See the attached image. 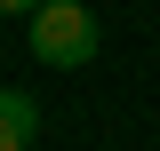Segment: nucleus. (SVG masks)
I'll return each instance as SVG.
<instances>
[{"label": "nucleus", "mask_w": 160, "mask_h": 151, "mask_svg": "<svg viewBox=\"0 0 160 151\" xmlns=\"http://www.w3.org/2000/svg\"><path fill=\"white\" fill-rule=\"evenodd\" d=\"M24 40H32V56L48 64V72H80V64L104 48L88 0H40V16H24Z\"/></svg>", "instance_id": "obj_1"}, {"label": "nucleus", "mask_w": 160, "mask_h": 151, "mask_svg": "<svg viewBox=\"0 0 160 151\" xmlns=\"http://www.w3.org/2000/svg\"><path fill=\"white\" fill-rule=\"evenodd\" d=\"M32 135H40V103L24 88H0V151H32Z\"/></svg>", "instance_id": "obj_2"}, {"label": "nucleus", "mask_w": 160, "mask_h": 151, "mask_svg": "<svg viewBox=\"0 0 160 151\" xmlns=\"http://www.w3.org/2000/svg\"><path fill=\"white\" fill-rule=\"evenodd\" d=\"M0 16H40V0H0Z\"/></svg>", "instance_id": "obj_3"}]
</instances>
